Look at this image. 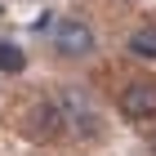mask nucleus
Masks as SVG:
<instances>
[{
  "label": "nucleus",
  "instance_id": "f257e3e1",
  "mask_svg": "<svg viewBox=\"0 0 156 156\" xmlns=\"http://www.w3.org/2000/svg\"><path fill=\"white\" fill-rule=\"evenodd\" d=\"M54 107H58V116H62V129L80 134V138H98L103 116H98V107H94V98H89L85 85H62L58 98H54Z\"/></svg>",
  "mask_w": 156,
  "mask_h": 156
},
{
  "label": "nucleus",
  "instance_id": "20e7f679",
  "mask_svg": "<svg viewBox=\"0 0 156 156\" xmlns=\"http://www.w3.org/2000/svg\"><path fill=\"white\" fill-rule=\"evenodd\" d=\"M31 134L36 138H58L62 134V116H58L54 103H36L31 107Z\"/></svg>",
  "mask_w": 156,
  "mask_h": 156
},
{
  "label": "nucleus",
  "instance_id": "39448f33",
  "mask_svg": "<svg viewBox=\"0 0 156 156\" xmlns=\"http://www.w3.org/2000/svg\"><path fill=\"white\" fill-rule=\"evenodd\" d=\"M125 49H129L134 58H143V62H156V23L134 27V31H129V40H125Z\"/></svg>",
  "mask_w": 156,
  "mask_h": 156
},
{
  "label": "nucleus",
  "instance_id": "423d86ee",
  "mask_svg": "<svg viewBox=\"0 0 156 156\" xmlns=\"http://www.w3.org/2000/svg\"><path fill=\"white\" fill-rule=\"evenodd\" d=\"M0 72H5V76L27 72V54H23V45H13V40H5V36H0Z\"/></svg>",
  "mask_w": 156,
  "mask_h": 156
},
{
  "label": "nucleus",
  "instance_id": "7ed1b4c3",
  "mask_svg": "<svg viewBox=\"0 0 156 156\" xmlns=\"http://www.w3.org/2000/svg\"><path fill=\"white\" fill-rule=\"evenodd\" d=\"M120 112L129 120H156V80H129L120 89Z\"/></svg>",
  "mask_w": 156,
  "mask_h": 156
},
{
  "label": "nucleus",
  "instance_id": "f03ea898",
  "mask_svg": "<svg viewBox=\"0 0 156 156\" xmlns=\"http://www.w3.org/2000/svg\"><path fill=\"white\" fill-rule=\"evenodd\" d=\"M98 45L94 27L85 23L80 13H67V18H54V54L58 58H89Z\"/></svg>",
  "mask_w": 156,
  "mask_h": 156
}]
</instances>
